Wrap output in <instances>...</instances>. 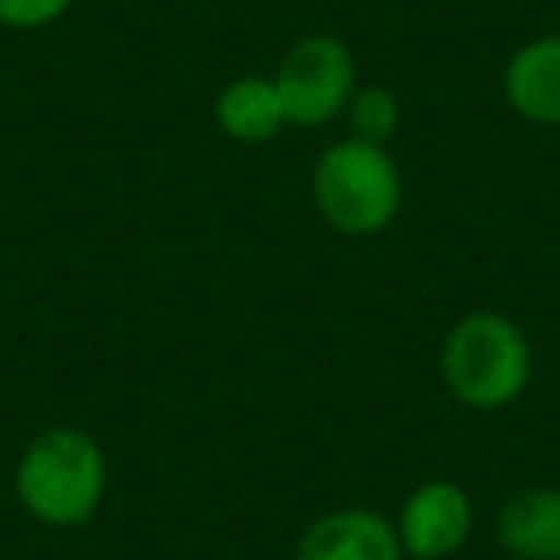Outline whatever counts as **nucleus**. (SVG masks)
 <instances>
[{
    "instance_id": "1",
    "label": "nucleus",
    "mask_w": 560,
    "mask_h": 560,
    "mask_svg": "<svg viewBox=\"0 0 560 560\" xmlns=\"http://www.w3.org/2000/svg\"><path fill=\"white\" fill-rule=\"evenodd\" d=\"M108 491V457L81 427H50L27 442L16 465V499L35 522L85 526Z\"/></svg>"
},
{
    "instance_id": "2",
    "label": "nucleus",
    "mask_w": 560,
    "mask_h": 560,
    "mask_svg": "<svg viewBox=\"0 0 560 560\" xmlns=\"http://www.w3.org/2000/svg\"><path fill=\"white\" fill-rule=\"evenodd\" d=\"M534 353L514 319L503 312L460 315L442 342V381L457 404L472 411H503L526 392Z\"/></svg>"
},
{
    "instance_id": "3",
    "label": "nucleus",
    "mask_w": 560,
    "mask_h": 560,
    "mask_svg": "<svg viewBox=\"0 0 560 560\" xmlns=\"http://www.w3.org/2000/svg\"><path fill=\"white\" fill-rule=\"evenodd\" d=\"M312 196L327 226L350 238L381 234L404 203L396 158L365 139H342L323 150L312 173Z\"/></svg>"
},
{
    "instance_id": "4",
    "label": "nucleus",
    "mask_w": 560,
    "mask_h": 560,
    "mask_svg": "<svg viewBox=\"0 0 560 560\" xmlns=\"http://www.w3.org/2000/svg\"><path fill=\"white\" fill-rule=\"evenodd\" d=\"M272 81L292 127H323L346 112L358 89V66L338 35H304L280 58Z\"/></svg>"
},
{
    "instance_id": "5",
    "label": "nucleus",
    "mask_w": 560,
    "mask_h": 560,
    "mask_svg": "<svg viewBox=\"0 0 560 560\" xmlns=\"http://www.w3.org/2000/svg\"><path fill=\"white\" fill-rule=\"evenodd\" d=\"M399 541L415 560H445L472 537V499L453 480H427L399 506Z\"/></svg>"
},
{
    "instance_id": "6",
    "label": "nucleus",
    "mask_w": 560,
    "mask_h": 560,
    "mask_svg": "<svg viewBox=\"0 0 560 560\" xmlns=\"http://www.w3.org/2000/svg\"><path fill=\"white\" fill-rule=\"evenodd\" d=\"M296 560H404L396 522L365 506H346L315 518L296 545Z\"/></svg>"
},
{
    "instance_id": "7",
    "label": "nucleus",
    "mask_w": 560,
    "mask_h": 560,
    "mask_svg": "<svg viewBox=\"0 0 560 560\" xmlns=\"http://www.w3.org/2000/svg\"><path fill=\"white\" fill-rule=\"evenodd\" d=\"M503 96L529 124L560 127V32L514 50L503 70Z\"/></svg>"
},
{
    "instance_id": "8",
    "label": "nucleus",
    "mask_w": 560,
    "mask_h": 560,
    "mask_svg": "<svg viewBox=\"0 0 560 560\" xmlns=\"http://www.w3.org/2000/svg\"><path fill=\"white\" fill-rule=\"evenodd\" d=\"M495 534L514 560H560V488L514 491L499 511Z\"/></svg>"
},
{
    "instance_id": "9",
    "label": "nucleus",
    "mask_w": 560,
    "mask_h": 560,
    "mask_svg": "<svg viewBox=\"0 0 560 560\" xmlns=\"http://www.w3.org/2000/svg\"><path fill=\"white\" fill-rule=\"evenodd\" d=\"M215 124L226 139L246 142H269L280 135L284 119V104H280L277 81L272 78H234L231 85L219 89L215 96Z\"/></svg>"
},
{
    "instance_id": "10",
    "label": "nucleus",
    "mask_w": 560,
    "mask_h": 560,
    "mask_svg": "<svg viewBox=\"0 0 560 560\" xmlns=\"http://www.w3.org/2000/svg\"><path fill=\"white\" fill-rule=\"evenodd\" d=\"M342 116L350 119V139H365L384 147L399 131L404 104H399V96L388 85H365V89H353Z\"/></svg>"
},
{
    "instance_id": "11",
    "label": "nucleus",
    "mask_w": 560,
    "mask_h": 560,
    "mask_svg": "<svg viewBox=\"0 0 560 560\" xmlns=\"http://www.w3.org/2000/svg\"><path fill=\"white\" fill-rule=\"evenodd\" d=\"M73 9V0H0V24L16 32H35Z\"/></svg>"
}]
</instances>
